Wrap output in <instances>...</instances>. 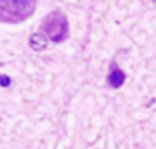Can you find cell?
<instances>
[{"instance_id":"obj_1","label":"cell","mask_w":156,"mask_h":149,"mask_svg":"<svg viewBox=\"0 0 156 149\" xmlns=\"http://www.w3.org/2000/svg\"><path fill=\"white\" fill-rule=\"evenodd\" d=\"M124 74L119 69H114L109 76V81L112 86L114 88H119L121 86L124 81Z\"/></svg>"},{"instance_id":"obj_2","label":"cell","mask_w":156,"mask_h":149,"mask_svg":"<svg viewBox=\"0 0 156 149\" xmlns=\"http://www.w3.org/2000/svg\"><path fill=\"white\" fill-rule=\"evenodd\" d=\"M10 84V78L6 75H0V86L7 87Z\"/></svg>"}]
</instances>
